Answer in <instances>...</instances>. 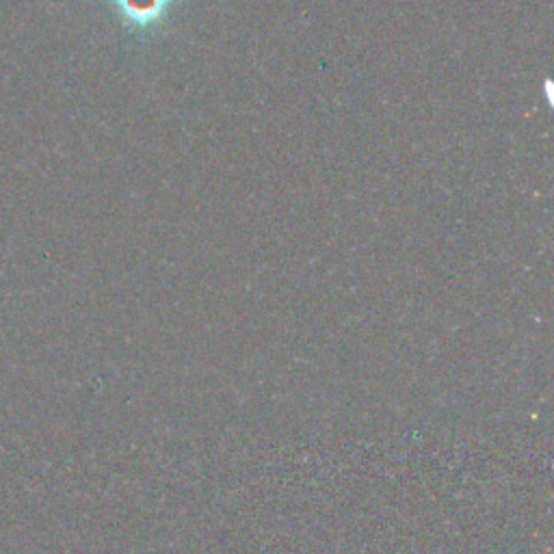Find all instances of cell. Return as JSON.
<instances>
[{
    "label": "cell",
    "mask_w": 554,
    "mask_h": 554,
    "mask_svg": "<svg viewBox=\"0 0 554 554\" xmlns=\"http://www.w3.org/2000/svg\"><path fill=\"white\" fill-rule=\"evenodd\" d=\"M120 11L135 24H148L161 16L165 0H117Z\"/></svg>",
    "instance_id": "1"
}]
</instances>
